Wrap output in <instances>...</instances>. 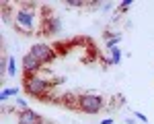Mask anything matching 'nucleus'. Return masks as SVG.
Listing matches in <instances>:
<instances>
[{"instance_id": "1", "label": "nucleus", "mask_w": 154, "mask_h": 124, "mask_svg": "<svg viewBox=\"0 0 154 124\" xmlns=\"http://www.w3.org/2000/svg\"><path fill=\"white\" fill-rule=\"evenodd\" d=\"M76 108L84 114H99L103 110V99L99 95H80L76 101Z\"/></svg>"}, {"instance_id": "2", "label": "nucleus", "mask_w": 154, "mask_h": 124, "mask_svg": "<svg viewBox=\"0 0 154 124\" xmlns=\"http://www.w3.org/2000/svg\"><path fill=\"white\" fill-rule=\"evenodd\" d=\"M14 25H17V29L23 31L25 35H33V33H31V29H33V15L29 11H19L17 12Z\"/></svg>"}, {"instance_id": "3", "label": "nucleus", "mask_w": 154, "mask_h": 124, "mask_svg": "<svg viewBox=\"0 0 154 124\" xmlns=\"http://www.w3.org/2000/svg\"><path fill=\"white\" fill-rule=\"evenodd\" d=\"M49 89V83H45L43 79H25V91L29 93V95H43L45 91Z\"/></svg>"}, {"instance_id": "4", "label": "nucleus", "mask_w": 154, "mask_h": 124, "mask_svg": "<svg viewBox=\"0 0 154 124\" xmlns=\"http://www.w3.org/2000/svg\"><path fill=\"white\" fill-rule=\"evenodd\" d=\"M29 54H33L37 60L43 64V62H49L51 58H54V48L48 46V44H35L33 48L29 50Z\"/></svg>"}, {"instance_id": "5", "label": "nucleus", "mask_w": 154, "mask_h": 124, "mask_svg": "<svg viewBox=\"0 0 154 124\" xmlns=\"http://www.w3.org/2000/svg\"><path fill=\"white\" fill-rule=\"evenodd\" d=\"M60 27H62V21L58 17H43V25H41L39 33L41 35H56L60 31Z\"/></svg>"}, {"instance_id": "6", "label": "nucleus", "mask_w": 154, "mask_h": 124, "mask_svg": "<svg viewBox=\"0 0 154 124\" xmlns=\"http://www.w3.org/2000/svg\"><path fill=\"white\" fill-rule=\"evenodd\" d=\"M19 124H43V116L33 110H25L19 114Z\"/></svg>"}, {"instance_id": "7", "label": "nucleus", "mask_w": 154, "mask_h": 124, "mask_svg": "<svg viewBox=\"0 0 154 124\" xmlns=\"http://www.w3.org/2000/svg\"><path fill=\"white\" fill-rule=\"evenodd\" d=\"M39 64H41V62L37 60L33 54H25V56H23V68H25L27 79H29V74H33L37 68H39Z\"/></svg>"}, {"instance_id": "8", "label": "nucleus", "mask_w": 154, "mask_h": 124, "mask_svg": "<svg viewBox=\"0 0 154 124\" xmlns=\"http://www.w3.org/2000/svg\"><path fill=\"white\" fill-rule=\"evenodd\" d=\"M109 52H111V64H119L121 62V50L115 46V48H111Z\"/></svg>"}, {"instance_id": "9", "label": "nucleus", "mask_w": 154, "mask_h": 124, "mask_svg": "<svg viewBox=\"0 0 154 124\" xmlns=\"http://www.w3.org/2000/svg\"><path fill=\"white\" fill-rule=\"evenodd\" d=\"M17 93H19V89H17V87H12V89H4V91H2V95H0V99L4 101V99H8V97H14Z\"/></svg>"}, {"instance_id": "10", "label": "nucleus", "mask_w": 154, "mask_h": 124, "mask_svg": "<svg viewBox=\"0 0 154 124\" xmlns=\"http://www.w3.org/2000/svg\"><path fill=\"white\" fill-rule=\"evenodd\" d=\"M6 70H8V74H11V77H14V74H17V64H14V58H8V68H6Z\"/></svg>"}, {"instance_id": "11", "label": "nucleus", "mask_w": 154, "mask_h": 124, "mask_svg": "<svg viewBox=\"0 0 154 124\" xmlns=\"http://www.w3.org/2000/svg\"><path fill=\"white\" fill-rule=\"evenodd\" d=\"M134 116H136V118H138V120H140V122H144V124H148V118H146V116H144L142 112H134Z\"/></svg>"}, {"instance_id": "12", "label": "nucleus", "mask_w": 154, "mask_h": 124, "mask_svg": "<svg viewBox=\"0 0 154 124\" xmlns=\"http://www.w3.org/2000/svg\"><path fill=\"white\" fill-rule=\"evenodd\" d=\"M130 6H131V0H125V2H121V4H119V11H128Z\"/></svg>"}, {"instance_id": "13", "label": "nucleus", "mask_w": 154, "mask_h": 124, "mask_svg": "<svg viewBox=\"0 0 154 124\" xmlns=\"http://www.w3.org/2000/svg\"><path fill=\"white\" fill-rule=\"evenodd\" d=\"M17 106H19V108H23V112L29 110V106H27V101H25V99H17Z\"/></svg>"}, {"instance_id": "14", "label": "nucleus", "mask_w": 154, "mask_h": 124, "mask_svg": "<svg viewBox=\"0 0 154 124\" xmlns=\"http://www.w3.org/2000/svg\"><path fill=\"white\" fill-rule=\"evenodd\" d=\"M101 124H113V118H105V120H103Z\"/></svg>"}]
</instances>
